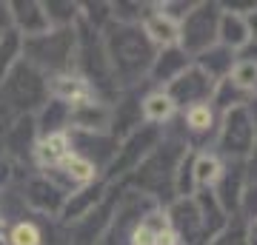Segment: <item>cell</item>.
<instances>
[{"label": "cell", "instance_id": "6da1fadb", "mask_svg": "<svg viewBox=\"0 0 257 245\" xmlns=\"http://www.w3.org/2000/svg\"><path fill=\"white\" fill-rule=\"evenodd\" d=\"M103 52L109 60L111 77L120 83H138L155 63V43L146 37L140 26H126V23H109L106 37H103Z\"/></svg>", "mask_w": 257, "mask_h": 245}, {"label": "cell", "instance_id": "7a4b0ae2", "mask_svg": "<svg viewBox=\"0 0 257 245\" xmlns=\"http://www.w3.org/2000/svg\"><path fill=\"white\" fill-rule=\"evenodd\" d=\"M77 49V29H49L46 35L23 40V60L32 63L37 72L63 77L74 63Z\"/></svg>", "mask_w": 257, "mask_h": 245}, {"label": "cell", "instance_id": "3957f363", "mask_svg": "<svg viewBox=\"0 0 257 245\" xmlns=\"http://www.w3.org/2000/svg\"><path fill=\"white\" fill-rule=\"evenodd\" d=\"M0 100L3 109H15L18 114L40 111L49 100V80L43 72H37L32 63L18 60L15 69L0 83Z\"/></svg>", "mask_w": 257, "mask_h": 245}, {"label": "cell", "instance_id": "277c9868", "mask_svg": "<svg viewBox=\"0 0 257 245\" xmlns=\"http://www.w3.org/2000/svg\"><path fill=\"white\" fill-rule=\"evenodd\" d=\"M257 145V126L254 114L248 106H237L223 114L220 134H217V148L223 157H229L231 163H243L254 154Z\"/></svg>", "mask_w": 257, "mask_h": 245}, {"label": "cell", "instance_id": "5b68a950", "mask_svg": "<svg viewBox=\"0 0 257 245\" xmlns=\"http://www.w3.org/2000/svg\"><path fill=\"white\" fill-rule=\"evenodd\" d=\"M220 12H223L220 3H194V9L183 18L180 32H177V46L189 57L203 55L206 49H211V46L217 43Z\"/></svg>", "mask_w": 257, "mask_h": 245}, {"label": "cell", "instance_id": "8992f818", "mask_svg": "<svg viewBox=\"0 0 257 245\" xmlns=\"http://www.w3.org/2000/svg\"><path fill=\"white\" fill-rule=\"evenodd\" d=\"M186 151H189V145L163 143L160 140V145L138 165V174H135L138 185L143 191H149L152 197H160L163 185H175V171H177V165H180Z\"/></svg>", "mask_w": 257, "mask_h": 245}, {"label": "cell", "instance_id": "52a82bcc", "mask_svg": "<svg viewBox=\"0 0 257 245\" xmlns=\"http://www.w3.org/2000/svg\"><path fill=\"white\" fill-rule=\"evenodd\" d=\"M160 140H163L160 126L135 128L123 143H117V154H114V160L109 163V180H117V177H123V174H128V171H138V165L160 145Z\"/></svg>", "mask_w": 257, "mask_h": 245}, {"label": "cell", "instance_id": "ba28073f", "mask_svg": "<svg viewBox=\"0 0 257 245\" xmlns=\"http://www.w3.org/2000/svg\"><path fill=\"white\" fill-rule=\"evenodd\" d=\"M166 219H169V228H172L177 245H203V242H209L194 197L175 200L172 205H169V211H166Z\"/></svg>", "mask_w": 257, "mask_h": 245}, {"label": "cell", "instance_id": "9c48e42d", "mask_svg": "<svg viewBox=\"0 0 257 245\" xmlns=\"http://www.w3.org/2000/svg\"><path fill=\"white\" fill-rule=\"evenodd\" d=\"M211 91H214V80H209L206 74L197 69V66H189L177 80H172L166 86V97L172 100V106H183V109H192V106H200V103H209Z\"/></svg>", "mask_w": 257, "mask_h": 245}, {"label": "cell", "instance_id": "30bf717a", "mask_svg": "<svg viewBox=\"0 0 257 245\" xmlns=\"http://www.w3.org/2000/svg\"><path fill=\"white\" fill-rule=\"evenodd\" d=\"M66 197L69 194L60 185H55L49 177H29L23 185V200L40 214H60L66 205Z\"/></svg>", "mask_w": 257, "mask_h": 245}, {"label": "cell", "instance_id": "8fae6325", "mask_svg": "<svg viewBox=\"0 0 257 245\" xmlns=\"http://www.w3.org/2000/svg\"><path fill=\"white\" fill-rule=\"evenodd\" d=\"M6 9H9L12 23H15V32L23 40L49 32V20H46V12H43V3H37V0H18V3H9Z\"/></svg>", "mask_w": 257, "mask_h": 245}, {"label": "cell", "instance_id": "7c38bea8", "mask_svg": "<svg viewBox=\"0 0 257 245\" xmlns=\"http://www.w3.org/2000/svg\"><path fill=\"white\" fill-rule=\"evenodd\" d=\"M35 140H37V126H35V117L29 114H18V120L6 126V134H3V151L12 157L23 160L26 154L35 151Z\"/></svg>", "mask_w": 257, "mask_h": 245}, {"label": "cell", "instance_id": "4fadbf2b", "mask_svg": "<svg viewBox=\"0 0 257 245\" xmlns=\"http://www.w3.org/2000/svg\"><path fill=\"white\" fill-rule=\"evenodd\" d=\"M128 245H177V242L163 211H149V214H143L138 228L132 231Z\"/></svg>", "mask_w": 257, "mask_h": 245}, {"label": "cell", "instance_id": "5bb4252c", "mask_svg": "<svg viewBox=\"0 0 257 245\" xmlns=\"http://www.w3.org/2000/svg\"><path fill=\"white\" fill-rule=\"evenodd\" d=\"M109 123H111V109L103 106L100 100H83V103H77V106H72V120H69V126H74L77 131L103 134Z\"/></svg>", "mask_w": 257, "mask_h": 245}, {"label": "cell", "instance_id": "9a60e30c", "mask_svg": "<svg viewBox=\"0 0 257 245\" xmlns=\"http://www.w3.org/2000/svg\"><path fill=\"white\" fill-rule=\"evenodd\" d=\"M106 200V182H89V185H83L80 191H74L72 197H66V205H63V214L66 219H72V222H80L83 217H89L97 205H103Z\"/></svg>", "mask_w": 257, "mask_h": 245}, {"label": "cell", "instance_id": "2e32d148", "mask_svg": "<svg viewBox=\"0 0 257 245\" xmlns=\"http://www.w3.org/2000/svg\"><path fill=\"white\" fill-rule=\"evenodd\" d=\"M217 191L214 197L220 202V208L226 214L240 208V197H243V188H246V174H243V163H234V168H223L220 180L214 182Z\"/></svg>", "mask_w": 257, "mask_h": 245}, {"label": "cell", "instance_id": "e0dca14e", "mask_svg": "<svg viewBox=\"0 0 257 245\" xmlns=\"http://www.w3.org/2000/svg\"><path fill=\"white\" fill-rule=\"evenodd\" d=\"M189 60H192V57L186 55L180 46H169V49H163V52H157L149 74H152L155 83H166V86H169V83L177 80V77L189 69Z\"/></svg>", "mask_w": 257, "mask_h": 245}, {"label": "cell", "instance_id": "ac0fdd59", "mask_svg": "<svg viewBox=\"0 0 257 245\" xmlns=\"http://www.w3.org/2000/svg\"><path fill=\"white\" fill-rule=\"evenodd\" d=\"M69 120H72V106L63 103V100H57V97H49L46 106H43L40 114L35 117L40 140H43V137H52V134H66Z\"/></svg>", "mask_w": 257, "mask_h": 245}, {"label": "cell", "instance_id": "d6986e66", "mask_svg": "<svg viewBox=\"0 0 257 245\" xmlns=\"http://www.w3.org/2000/svg\"><path fill=\"white\" fill-rule=\"evenodd\" d=\"M231 66H234V52L226 49V46H220V43H214L203 55H197V69L214 83L226 80L231 74Z\"/></svg>", "mask_w": 257, "mask_h": 245}, {"label": "cell", "instance_id": "ffe728a7", "mask_svg": "<svg viewBox=\"0 0 257 245\" xmlns=\"http://www.w3.org/2000/svg\"><path fill=\"white\" fill-rule=\"evenodd\" d=\"M251 40L246 26V18L237 15V12H220V23H217V43L226 46V49H243V46Z\"/></svg>", "mask_w": 257, "mask_h": 245}, {"label": "cell", "instance_id": "44dd1931", "mask_svg": "<svg viewBox=\"0 0 257 245\" xmlns=\"http://www.w3.org/2000/svg\"><path fill=\"white\" fill-rule=\"evenodd\" d=\"M197 211H200V219H203V228H206V236H217L223 228L229 225V214L220 208V202L214 197V191H200L197 197Z\"/></svg>", "mask_w": 257, "mask_h": 245}, {"label": "cell", "instance_id": "7402d4cb", "mask_svg": "<svg viewBox=\"0 0 257 245\" xmlns=\"http://www.w3.org/2000/svg\"><path fill=\"white\" fill-rule=\"evenodd\" d=\"M140 29L146 32V37L155 46H163V49L177 46V32H180V26H177L175 20H169L166 15H160V12H149L146 18H143V26Z\"/></svg>", "mask_w": 257, "mask_h": 245}, {"label": "cell", "instance_id": "603a6c76", "mask_svg": "<svg viewBox=\"0 0 257 245\" xmlns=\"http://www.w3.org/2000/svg\"><path fill=\"white\" fill-rule=\"evenodd\" d=\"M72 154V143H69V134H52L43 137L40 143L35 145V157L40 160L43 168H55Z\"/></svg>", "mask_w": 257, "mask_h": 245}, {"label": "cell", "instance_id": "cb8c5ba5", "mask_svg": "<svg viewBox=\"0 0 257 245\" xmlns=\"http://www.w3.org/2000/svg\"><path fill=\"white\" fill-rule=\"evenodd\" d=\"M49 29H74V23L80 20V3L72 0H46L43 3Z\"/></svg>", "mask_w": 257, "mask_h": 245}, {"label": "cell", "instance_id": "d4e9b609", "mask_svg": "<svg viewBox=\"0 0 257 245\" xmlns=\"http://www.w3.org/2000/svg\"><path fill=\"white\" fill-rule=\"evenodd\" d=\"M20 55H23V37H20L15 29L0 32V83L6 80V74L15 69Z\"/></svg>", "mask_w": 257, "mask_h": 245}, {"label": "cell", "instance_id": "484cf974", "mask_svg": "<svg viewBox=\"0 0 257 245\" xmlns=\"http://www.w3.org/2000/svg\"><path fill=\"white\" fill-rule=\"evenodd\" d=\"M220 171H223V165H220V160H217V157H211V154H197V151H194V165H192L194 188L209 191L214 182L220 180Z\"/></svg>", "mask_w": 257, "mask_h": 245}, {"label": "cell", "instance_id": "4316f807", "mask_svg": "<svg viewBox=\"0 0 257 245\" xmlns=\"http://www.w3.org/2000/svg\"><path fill=\"white\" fill-rule=\"evenodd\" d=\"M211 103H217L220 109H237V106H246V91L237 89L234 83L226 77V80L214 83V91H211Z\"/></svg>", "mask_w": 257, "mask_h": 245}, {"label": "cell", "instance_id": "83f0119b", "mask_svg": "<svg viewBox=\"0 0 257 245\" xmlns=\"http://www.w3.org/2000/svg\"><path fill=\"white\" fill-rule=\"evenodd\" d=\"M6 245H43V231L29 222V219H20V222H12L9 234L3 239Z\"/></svg>", "mask_w": 257, "mask_h": 245}, {"label": "cell", "instance_id": "f1b7e54d", "mask_svg": "<svg viewBox=\"0 0 257 245\" xmlns=\"http://www.w3.org/2000/svg\"><path fill=\"white\" fill-rule=\"evenodd\" d=\"M140 109H143V117H146L149 123H163V120H169L172 114H175V106H172V100L166 97L163 91L149 94Z\"/></svg>", "mask_w": 257, "mask_h": 245}, {"label": "cell", "instance_id": "f546056e", "mask_svg": "<svg viewBox=\"0 0 257 245\" xmlns=\"http://www.w3.org/2000/svg\"><path fill=\"white\" fill-rule=\"evenodd\" d=\"M183 126L194 134H203L214 126V109L209 103H200V106H192V109L183 111Z\"/></svg>", "mask_w": 257, "mask_h": 245}, {"label": "cell", "instance_id": "4dcf8cb0", "mask_svg": "<svg viewBox=\"0 0 257 245\" xmlns=\"http://www.w3.org/2000/svg\"><path fill=\"white\" fill-rule=\"evenodd\" d=\"M229 80L243 91H254L257 86V63H246V60H237V63L231 66V74Z\"/></svg>", "mask_w": 257, "mask_h": 245}, {"label": "cell", "instance_id": "1f68e13d", "mask_svg": "<svg viewBox=\"0 0 257 245\" xmlns=\"http://www.w3.org/2000/svg\"><path fill=\"white\" fill-rule=\"evenodd\" d=\"M211 245H248L246 239V225L243 222H231L211 239Z\"/></svg>", "mask_w": 257, "mask_h": 245}, {"label": "cell", "instance_id": "d6a6232c", "mask_svg": "<svg viewBox=\"0 0 257 245\" xmlns=\"http://www.w3.org/2000/svg\"><path fill=\"white\" fill-rule=\"evenodd\" d=\"M246 18V26H248V35H251V40H257V6L248 15H243Z\"/></svg>", "mask_w": 257, "mask_h": 245}, {"label": "cell", "instance_id": "836d02e7", "mask_svg": "<svg viewBox=\"0 0 257 245\" xmlns=\"http://www.w3.org/2000/svg\"><path fill=\"white\" fill-rule=\"evenodd\" d=\"M3 134H6V123L0 120V154H3Z\"/></svg>", "mask_w": 257, "mask_h": 245}, {"label": "cell", "instance_id": "e575fe53", "mask_svg": "<svg viewBox=\"0 0 257 245\" xmlns=\"http://www.w3.org/2000/svg\"><path fill=\"white\" fill-rule=\"evenodd\" d=\"M251 114H254V111H251ZM254 126H257V114H254ZM254 163H257V145H254ZM257 180V177H254Z\"/></svg>", "mask_w": 257, "mask_h": 245}, {"label": "cell", "instance_id": "d590c367", "mask_svg": "<svg viewBox=\"0 0 257 245\" xmlns=\"http://www.w3.org/2000/svg\"><path fill=\"white\" fill-rule=\"evenodd\" d=\"M0 120H3V103H0Z\"/></svg>", "mask_w": 257, "mask_h": 245}, {"label": "cell", "instance_id": "8d00e7d4", "mask_svg": "<svg viewBox=\"0 0 257 245\" xmlns=\"http://www.w3.org/2000/svg\"><path fill=\"white\" fill-rule=\"evenodd\" d=\"M0 231H3V219H0Z\"/></svg>", "mask_w": 257, "mask_h": 245}, {"label": "cell", "instance_id": "74e56055", "mask_svg": "<svg viewBox=\"0 0 257 245\" xmlns=\"http://www.w3.org/2000/svg\"><path fill=\"white\" fill-rule=\"evenodd\" d=\"M0 245H6V242H3V239H0Z\"/></svg>", "mask_w": 257, "mask_h": 245}, {"label": "cell", "instance_id": "f35d334b", "mask_svg": "<svg viewBox=\"0 0 257 245\" xmlns=\"http://www.w3.org/2000/svg\"><path fill=\"white\" fill-rule=\"evenodd\" d=\"M254 91H257V86H254Z\"/></svg>", "mask_w": 257, "mask_h": 245}]
</instances>
